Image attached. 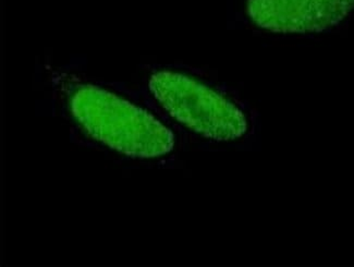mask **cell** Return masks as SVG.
<instances>
[{"label": "cell", "mask_w": 354, "mask_h": 267, "mask_svg": "<svg viewBox=\"0 0 354 267\" xmlns=\"http://www.w3.org/2000/svg\"><path fill=\"white\" fill-rule=\"evenodd\" d=\"M71 109L93 138L129 156L151 158L174 149L169 129L113 93L85 85L75 93Z\"/></svg>", "instance_id": "1"}, {"label": "cell", "mask_w": 354, "mask_h": 267, "mask_svg": "<svg viewBox=\"0 0 354 267\" xmlns=\"http://www.w3.org/2000/svg\"><path fill=\"white\" fill-rule=\"evenodd\" d=\"M354 0H249L248 13L259 28L274 33H316L340 24Z\"/></svg>", "instance_id": "3"}, {"label": "cell", "mask_w": 354, "mask_h": 267, "mask_svg": "<svg viewBox=\"0 0 354 267\" xmlns=\"http://www.w3.org/2000/svg\"><path fill=\"white\" fill-rule=\"evenodd\" d=\"M149 89L174 118L206 138L231 141L247 131V119L239 108L187 75L157 72Z\"/></svg>", "instance_id": "2"}]
</instances>
